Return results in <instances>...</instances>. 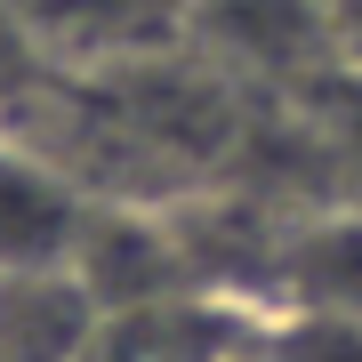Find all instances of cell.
Returning a JSON list of instances; mask_svg holds the SVG:
<instances>
[{"mask_svg": "<svg viewBox=\"0 0 362 362\" xmlns=\"http://www.w3.org/2000/svg\"><path fill=\"white\" fill-rule=\"evenodd\" d=\"M89 194L40 153V137H25V121L0 113V274H40V266H73Z\"/></svg>", "mask_w": 362, "mask_h": 362, "instance_id": "3957f363", "label": "cell"}, {"mask_svg": "<svg viewBox=\"0 0 362 362\" xmlns=\"http://www.w3.org/2000/svg\"><path fill=\"white\" fill-rule=\"evenodd\" d=\"M266 314H338L362 322V209H298L282 218L266 274Z\"/></svg>", "mask_w": 362, "mask_h": 362, "instance_id": "277c9868", "label": "cell"}, {"mask_svg": "<svg viewBox=\"0 0 362 362\" xmlns=\"http://www.w3.org/2000/svg\"><path fill=\"white\" fill-rule=\"evenodd\" d=\"M0 25L49 81H105L169 65L194 40L202 0H0Z\"/></svg>", "mask_w": 362, "mask_h": 362, "instance_id": "6da1fadb", "label": "cell"}, {"mask_svg": "<svg viewBox=\"0 0 362 362\" xmlns=\"http://www.w3.org/2000/svg\"><path fill=\"white\" fill-rule=\"evenodd\" d=\"M97 314L105 306L81 290L73 266L0 274V362H81Z\"/></svg>", "mask_w": 362, "mask_h": 362, "instance_id": "5b68a950", "label": "cell"}, {"mask_svg": "<svg viewBox=\"0 0 362 362\" xmlns=\"http://www.w3.org/2000/svg\"><path fill=\"white\" fill-rule=\"evenodd\" d=\"M258 338H266V314L185 290V298H145V306L97 314L81 362H258Z\"/></svg>", "mask_w": 362, "mask_h": 362, "instance_id": "7a4b0ae2", "label": "cell"}, {"mask_svg": "<svg viewBox=\"0 0 362 362\" xmlns=\"http://www.w3.org/2000/svg\"><path fill=\"white\" fill-rule=\"evenodd\" d=\"M258 362H362V322H338V314H266Z\"/></svg>", "mask_w": 362, "mask_h": 362, "instance_id": "8992f818", "label": "cell"}, {"mask_svg": "<svg viewBox=\"0 0 362 362\" xmlns=\"http://www.w3.org/2000/svg\"><path fill=\"white\" fill-rule=\"evenodd\" d=\"M33 81H40V65L25 57V40H16L8 25H0V113H16V105L33 97Z\"/></svg>", "mask_w": 362, "mask_h": 362, "instance_id": "52a82bcc", "label": "cell"}]
</instances>
